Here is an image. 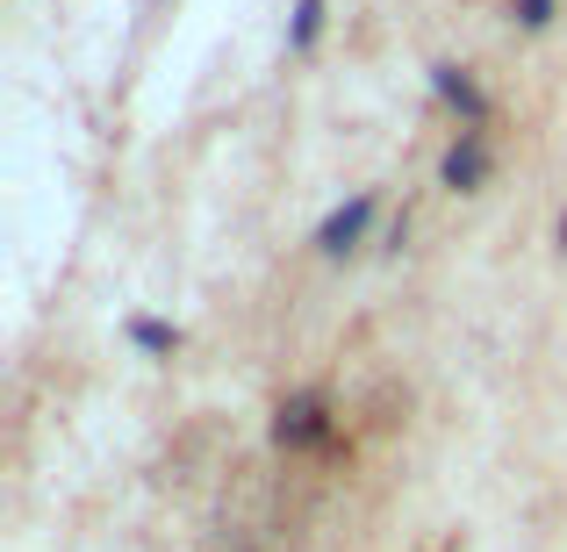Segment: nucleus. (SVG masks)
Masks as SVG:
<instances>
[{
	"label": "nucleus",
	"mask_w": 567,
	"mask_h": 552,
	"mask_svg": "<svg viewBox=\"0 0 567 552\" xmlns=\"http://www.w3.org/2000/svg\"><path fill=\"white\" fill-rule=\"evenodd\" d=\"M266 438H274V452H331L338 445V395L323 381L309 387H288V395L274 402V424H266Z\"/></svg>",
	"instance_id": "f257e3e1"
},
{
	"label": "nucleus",
	"mask_w": 567,
	"mask_h": 552,
	"mask_svg": "<svg viewBox=\"0 0 567 552\" xmlns=\"http://www.w3.org/2000/svg\"><path fill=\"white\" fill-rule=\"evenodd\" d=\"M381 187H360V194H346L338 208H323V222L309 230V251H317L323 265H346V259H360L367 244H374V230H381Z\"/></svg>",
	"instance_id": "f03ea898"
},
{
	"label": "nucleus",
	"mask_w": 567,
	"mask_h": 552,
	"mask_svg": "<svg viewBox=\"0 0 567 552\" xmlns=\"http://www.w3.org/2000/svg\"><path fill=\"white\" fill-rule=\"evenodd\" d=\"M431 101L453 115V129H488V115H496L482 72L460 65V58H431Z\"/></svg>",
	"instance_id": "7ed1b4c3"
},
{
	"label": "nucleus",
	"mask_w": 567,
	"mask_h": 552,
	"mask_svg": "<svg viewBox=\"0 0 567 552\" xmlns=\"http://www.w3.org/2000/svg\"><path fill=\"white\" fill-rule=\"evenodd\" d=\"M496 180V144L488 129H453V144L439 152V187L445 194H482Z\"/></svg>",
	"instance_id": "20e7f679"
},
{
	"label": "nucleus",
	"mask_w": 567,
	"mask_h": 552,
	"mask_svg": "<svg viewBox=\"0 0 567 552\" xmlns=\"http://www.w3.org/2000/svg\"><path fill=\"white\" fill-rule=\"evenodd\" d=\"M123 337H130V352H137V360H173V352L187 345V331H181V323H166V316H144V309L123 323Z\"/></svg>",
	"instance_id": "39448f33"
},
{
	"label": "nucleus",
	"mask_w": 567,
	"mask_h": 552,
	"mask_svg": "<svg viewBox=\"0 0 567 552\" xmlns=\"http://www.w3.org/2000/svg\"><path fill=\"white\" fill-rule=\"evenodd\" d=\"M323 29H331V0H295V14H288V58H317Z\"/></svg>",
	"instance_id": "423d86ee"
},
{
	"label": "nucleus",
	"mask_w": 567,
	"mask_h": 552,
	"mask_svg": "<svg viewBox=\"0 0 567 552\" xmlns=\"http://www.w3.org/2000/svg\"><path fill=\"white\" fill-rule=\"evenodd\" d=\"M503 22H511L517 37H546V29L560 22V0H503Z\"/></svg>",
	"instance_id": "0eeeda50"
},
{
	"label": "nucleus",
	"mask_w": 567,
	"mask_h": 552,
	"mask_svg": "<svg viewBox=\"0 0 567 552\" xmlns=\"http://www.w3.org/2000/svg\"><path fill=\"white\" fill-rule=\"evenodd\" d=\"M402 244H410V208H402V216L381 230V251H402Z\"/></svg>",
	"instance_id": "6e6552de"
},
{
	"label": "nucleus",
	"mask_w": 567,
	"mask_h": 552,
	"mask_svg": "<svg viewBox=\"0 0 567 552\" xmlns=\"http://www.w3.org/2000/svg\"><path fill=\"white\" fill-rule=\"evenodd\" d=\"M554 251H560V259H567V208H560V216H554Z\"/></svg>",
	"instance_id": "1a4fd4ad"
}]
</instances>
